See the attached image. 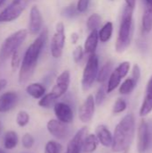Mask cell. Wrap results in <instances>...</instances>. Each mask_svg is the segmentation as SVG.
<instances>
[{
  "label": "cell",
  "mask_w": 152,
  "mask_h": 153,
  "mask_svg": "<svg viewBox=\"0 0 152 153\" xmlns=\"http://www.w3.org/2000/svg\"><path fill=\"white\" fill-rule=\"evenodd\" d=\"M98 145H99V141L96 135L90 134H88L85 138H83L82 149L85 153H92L97 150Z\"/></svg>",
  "instance_id": "cell-20"
},
{
  "label": "cell",
  "mask_w": 152,
  "mask_h": 153,
  "mask_svg": "<svg viewBox=\"0 0 152 153\" xmlns=\"http://www.w3.org/2000/svg\"><path fill=\"white\" fill-rule=\"evenodd\" d=\"M86 131H87V127L83 126L74 134V136L69 141V143L67 144L65 153L81 152V150L82 147V141H83Z\"/></svg>",
  "instance_id": "cell-15"
},
{
  "label": "cell",
  "mask_w": 152,
  "mask_h": 153,
  "mask_svg": "<svg viewBox=\"0 0 152 153\" xmlns=\"http://www.w3.org/2000/svg\"><path fill=\"white\" fill-rule=\"evenodd\" d=\"M7 85V81L5 79H0V92L6 87Z\"/></svg>",
  "instance_id": "cell-42"
},
{
  "label": "cell",
  "mask_w": 152,
  "mask_h": 153,
  "mask_svg": "<svg viewBox=\"0 0 152 153\" xmlns=\"http://www.w3.org/2000/svg\"><path fill=\"white\" fill-rule=\"evenodd\" d=\"M130 67H131L130 62L125 61V62L121 63L116 69V70L121 74V75L125 78V77L128 74V73H129V71H130Z\"/></svg>",
  "instance_id": "cell-36"
},
{
  "label": "cell",
  "mask_w": 152,
  "mask_h": 153,
  "mask_svg": "<svg viewBox=\"0 0 152 153\" xmlns=\"http://www.w3.org/2000/svg\"><path fill=\"white\" fill-rule=\"evenodd\" d=\"M30 122V115L25 110H21L16 116V124L20 127L26 126Z\"/></svg>",
  "instance_id": "cell-29"
},
{
  "label": "cell",
  "mask_w": 152,
  "mask_h": 153,
  "mask_svg": "<svg viewBox=\"0 0 152 153\" xmlns=\"http://www.w3.org/2000/svg\"><path fill=\"white\" fill-rule=\"evenodd\" d=\"M28 35V30L22 29L8 36L0 47V64L6 61L19 49Z\"/></svg>",
  "instance_id": "cell-4"
},
{
  "label": "cell",
  "mask_w": 152,
  "mask_h": 153,
  "mask_svg": "<svg viewBox=\"0 0 152 153\" xmlns=\"http://www.w3.org/2000/svg\"><path fill=\"white\" fill-rule=\"evenodd\" d=\"M135 119L132 114L125 116L115 128L113 134L112 151L114 152H122L125 151L132 143L134 137Z\"/></svg>",
  "instance_id": "cell-2"
},
{
  "label": "cell",
  "mask_w": 152,
  "mask_h": 153,
  "mask_svg": "<svg viewBox=\"0 0 152 153\" xmlns=\"http://www.w3.org/2000/svg\"><path fill=\"white\" fill-rule=\"evenodd\" d=\"M54 113L57 120L66 125L73 120V112L72 108L65 102H56L54 105Z\"/></svg>",
  "instance_id": "cell-11"
},
{
  "label": "cell",
  "mask_w": 152,
  "mask_h": 153,
  "mask_svg": "<svg viewBox=\"0 0 152 153\" xmlns=\"http://www.w3.org/2000/svg\"><path fill=\"white\" fill-rule=\"evenodd\" d=\"M4 1H5V0H0V6L4 3Z\"/></svg>",
  "instance_id": "cell-45"
},
{
  "label": "cell",
  "mask_w": 152,
  "mask_h": 153,
  "mask_svg": "<svg viewBox=\"0 0 152 153\" xmlns=\"http://www.w3.org/2000/svg\"><path fill=\"white\" fill-rule=\"evenodd\" d=\"M112 68H113V63L111 61L107 62L100 70H99L98 75H97V81L98 82L103 83L105 82L110 76L111 73H112Z\"/></svg>",
  "instance_id": "cell-25"
},
{
  "label": "cell",
  "mask_w": 152,
  "mask_h": 153,
  "mask_svg": "<svg viewBox=\"0 0 152 153\" xmlns=\"http://www.w3.org/2000/svg\"><path fill=\"white\" fill-rule=\"evenodd\" d=\"M62 152V146L56 141H49L47 143L45 146L44 153H61Z\"/></svg>",
  "instance_id": "cell-30"
},
{
  "label": "cell",
  "mask_w": 152,
  "mask_h": 153,
  "mask_svg": "<svg viewBox=\"0 0 152 153\" xmlns=\"http://www.w3.org/2000/svg\"><path fill=\"white\" fill-rule=\"evenodd\" d=\"M145 2H146V4H147V6L152 7V0H145Z\"/></svg>",
  "instance_id": "cell-43"
},
{
  "label": "cell",
  "mask_w": 152,
  "mask_h": 153,
  "mask_svg": "<svg viewBox=\"0 0 152 153\" xmlns=\"http://www.w3.org/2000/svg\"><path fill=\"white\" fill-rule=\"evenodd\" d=\"M137 83L138 82L133 77L127 78L126 80L124 81V82L119 87V92H120V94H122V95L130 94L131 92L133 91V90L135 89Z\"/></svg>",
  "instance_id": "cell-26"
},
{
  "label": "cell",
  "mask_w": 152,
  "mask_h": 153,
  "mask_svg": "<svg viewBox=\"0 0 152 153\" xmlns=\"http://www.w3.org/2000/svg\"><path fill=\"white\" fill-rule=\"evenodd\" d=\"M152 111V76L148 82L144 100L140 109V116L146 117Z\"/></svg>",
  "instance_id": "cell-17"
},
{
  "label": "cell",
  "mask_w": 152,
  "mask_h": 153,
  "mask_svg": "<svg viewBox=\"0 0 152 153\" xmlns=\"http://www.w3.org/2000/svg\"><path fill=\"white\" fill-rule=\"evenodd\" d=\"M65 43V25L63 22H59L56 25V31L51 39L50 52L54 58L61 57Z\"/></svg>",
  "instance_id": "cell-6"
},
{
  "label": "cell",
  "mask_w": 152,
  "mask_h": 153,
  "mask_svg": "<svg viewBox=\"0 0 152 153\" xmlns=\"http://www.w3.org/2000/svg\"><path fill=\"white\" fill-rule=\"evenodd\" d=\"M0 153H5V152H4V151H3L2 149H0Z\"/></svg>",
  "instance_id": "cell-46"
},
{
  "label": "cell",
  "mask_w": 152,
  "mask_h": 153,
  "mask_svg": "<svg viewBox=\"0 0 152 153\" xmlns=\"http://www.w3.org/2000/svg\"><path fill=\"white\" fill-rule=\"evenodd\" d=\"M26 92L33 99L39 100L46 93V88L39 82H33L26 87Z\"/></svg>",
  "instance_id": "cell-19"
},
{
  "label": "cell",
  "mask_w": 152,
  "mask_h": 153,
  "mask_svg": "<svg viewBox=\"0 0 152 153\" xmlns=\"http://www.w3.org/2000/svg\"><path fill=\"white\" fill-rule=\"evenodd\" d=\"M63 15L65 16V17H68V18H72L73 16H75L77 13H78V11L76 9V7H74L73 5H71V6H68V7H65L63 11Z\"/></svg>",
  "instance_id": "cell-38"
},
{
  "label": "cell",
  "mask_w": 152,
  "mask_h": 153,
  "mask_svg": "<svg viewBox=\"0 0 152 153\" xmlns=\"http://www.w3.org/2000/svg\"><path fill=\"white\" fill-rule=\"evenodd\" d=\"M48 133L57 140H64L69 134V128L66 124L57 119H50L47 124Z\"/></svg>",
  "instance_id": "cell-8"
},
{
  "label": "cell",
  "mask_w": 152,
  "mask_h": 153,
  "mask_svg": "<svg viewBox=\"0 0 152 153\" xmlns=\"http://www.w3.org/2000/svg\"><path fill=\"white\" fill-rule=\"evenodd\" d=\"M78 39H79V36H78V34H77L76 32L72 33V35H71V40H72V43H73V44H75V43L78 41Z\"/></svg>",
  "instance_id": "cell-41"
},
{
  "label": "cell",
  "mask_w": 152,
  "mask_h": 153,
  "mask_svg": "<svg viewBox=\"0 0 152 153\" xmlns=\"http://www.w3.org/2000/svg\"><path fill=\"white\" fill-rule=\"evenodd\" d=\"M19 137L16 132L14 131H7L4 136V146L6 150H13L18 144Z\"/></svg>",
  "instance_id": "cell-23"
},
{
  "label": "cell",
  "mask_w": 152,
  "mask_h": 153,
  "mask_svg": "<svg viewBox=\"0 0 152 153\" xmlns=\"http://www.w3.org/2000/svg\"><path fill=\"white\" fill-rule=\"evenodd\" d=\"M43 19L41 13L37 5H33L30 12L29 32L31 35H37L42 28Z\"/></svg>",
  "instance_id": "cell-13"
},
{
  "label": "cell",
  "mask_w": 152,
  "mask_h": 153,
  "mask_svg": "<svg viewBox=\"0 0 152 153\" xmlns=\"http://www.w3.org/2000/svg\"><path fill=\"white\" fill-rule=\"evenodd\" d=\"M150 141H151L150 126L145 120H142L138 129V143H137L138 152H146L150 145Z\"/></svg>",
  "instance_id": "cell-9"
},
{
  "label": "cell",
  "mask_w": 152,
  "mask_h": 153,
  "mask_svg": "<svg viewBox=\"0 0 152 153\" xmlns=\"http://www.w3.org/2000/svg\"><path fill=\"white\" fill-rule=\"evenodd\" d=\"M106 93H107V91H105V88L103 86L100 87L98 90V91L96 93V96L94 98V100H95V104L96 105L100 106L104 102V100L106 99Z\"/></svg>",
  "instance_id": "cell-34"
},
{
  "label": "cell",
  "mask_w": 152,
  "mask_h": 153,
  "mask_svg": "<svg viewBox=\"0 0 152 153\" xmlns=\"http://www.w3.org/2000/svg\"><path fill=\"white\" fill-rule=\"evenodd\" d=\"M95 135L99 141V143H101L106 148L111 147L112 143H113V135L109 129L104 126V125H99L96 127L95 129Z\"/></svg>",
  "instance_id": "cell-16"
},
{
  "label": "cell",
  "mask_w": 152,
  "mask_h": 153,
  "mask_svg": "<svg viewBox=\"0 0 152 153\" xmlns=\"http://www.w3.org/2000/svg\"><path fill=\"white\" fill-rule=\"evenodd\" d=\"M123 78L124 77L121 75V74L116 69H115L111 73V74H110V76L108 78V87H107V92L108 93H110L113 91H115L119 86V84H120V82H121V81H122Z\"/></svg>",
  "instance_id": "cell-22"
},
{
  "label": "cell",
  "mask_w": 152,
  "mask_h": 153,
  "mask_svg": "<svg viewBox=\"0 0 152 153\" xmlns=\"http://www.w3.org/2000/svg\"><path fill=\"white\" fill-rule=\"evenodd\" d=\"M99 39L98 30H91L84 43V48H83L84 53H86L88 55L94 54L96 52V49H97V47L99 44Z\"/></svg>",
  "instance_id": "cell-18"
},
{
  "label": "cell",
  "mask_w": 152,
  "mask_h": 153,
  "mask_svg": "<svg viewBox=\"0 0 152 153\" xmlns=\"http://www.w3.org/2000/svg\"><path fill=\"white\" fill-rule=\"evenodd\" d=\"M132 77L138 82L140 78H141V69L139 67L138 65H134L133 68V72H132Z\"/></svg>",
  "instance_id": "cell-39"
},
{
  "label": "cell",
  "mask_w": 152,
  "mask_h": 153,
  "mask_svg": "<svg viewBox=\"0 0 152 153\" xmlns=\"http://www.w3.org/2000/svg\"><path fill=\"white\" fill-rule=\"evenodd\" d=\"M22 0H12V3L13 4H21Z\"/></svg>",
  "instance_id": "cell-44"
},
{
  "label": "cell",
  "mask_w": 152,
  "mask_h": 153,
  "mask_svg": "<svg viewBox=\"0 0 152 153\" xmlns=\"http://www.w3.org/2000/svg\"><path fill=\"white\" fill-rule=\"evenodd\" d=\"M99 62L98 56L95 53L90 55L86 65L83 69L82 78V87L84 91H89L96 81L99 73Z\"/></svg>",
  "instance_id": "cell-5"
},
{
  "label": "cell",
  "mask_w": 152,
  "mask_h": 153,
  "mask_svg": "<svg viewBox=\"0 0 152 153\" xmlns=\"http://www.w3.org/2000/svg\"><path fill=\"white\" fill-rule=\"evenodd\" d=\"M83 55H84V50H83V48L82 46H77L74 49H73V61L78 64L82 61V57H83Z\"/></svg>",
  "instance_id": "cell-35"
},
{
  "label": "cell",
  "mask_w": 152,
  "mask_h": 153,
  "mask_svg": "<svg viewBox=\"0 0 152 153\" xmlns=\"http://www.w3.org/2000/svg\"><path fill=\"white\" fill-rule=\"evenodd\" d=\"M18 94L14 91H7L0 96V113L12 110L18 103Z\"/></svg>",
  "instance_id": "cell-14"
},
{
  "label": "cell",
  "mask_w": 152,
  "mask_h": 153,
  "mask_svg": "<svg viewBox=\"0 0 152 153\" xmlns=\"http://www.w3.org/2000/svg\"><path fill=\"white\" fill-rule=\"evenodd\" d=\"M34 137L30 134H25L22 137V145L25 149H30L34 145Z\"/></svg>",
  "instance_id": "cell-32"
},
{
  "label": "cell",
  "mask_w": 152,
  "mask_h": 153,
  "mask_svg": "<svg viewBox=\"0 0 152 153\" xmlns=\"http://www.w3.org/2000/svg\"><path fill=\"white\" fill-rule=\"evenodd\" d=\"M70 72L65 70L58 75L52 91H50L56 99L62 97L68 90L70 85Z\"/></svg>",
  "instance_id": "cell-10"
},
{
  "label": "cell",
  "mask_w": 152,
  "mask_h": 153,
  "mask_svg": "<svg viewBox=\"0 0 152 153\" xmlns=\"http://www.w3.org/2000/svg\"><path fill=\"white\" fill-rule=\"evenodd\" d=\"M112 1H113V0H112Z\"/></svg>",
  "instance_id": "cell-48"
},
{
  "label": "cell",
  "mask_w": 152,
  "mask_h": 153,
  "mask_svg": "<svg viewBox=\"0 0 152 153\" xmlns=\"http://www.w3.org/2000/svg\"><path fill=\"white\" fill-rule=\"evenodd\" d=\"M142 29L143 34H148L152 30V7L146 6L142 21Z\"/></svg>",
  "instance_id": "cell-21"
},
{
  "label": "cell",
  "mask_w": 152,
  "mask_h": 153,
  "mask_svg": "<svg viewBox=\"0 0 152 153\" xmlns=\"http://www.w3.org/2000/svg\"><path fill=\"white\" fill-rule=\"evenodd\" d=\"M113 23L111 22H106L103 27L100 29L99 31H98L99 33V39L103 42V43H106L108 42L111 37H112V34H113Z\"/></svg>",
  "instance_id": "cell-24"
},
{
  "label": "cell",
  "mask_w": 152,
  "mask_h": 153,
  "mask_svg": "<svg viewBox=\"0 0 152 153\" xmlns=\"http://www.w3.org/2000/svg\"><path fill=\"white\" fill-rule=\"evenodd\" d=\"M1 131H2V125H1V123H0V133H1Z\"/></svg>",
  "instance_id": "cell-47"
},
{
  "label": "cell",
  "mask_w": 152,
  "mask_h": 153,
  "mask_svg": "<svg viewBox=\"0 0 152 153\" xmlns=\"http://www.w3.org/2000/svg\"><path fill=\"white\" fill-rule=\"evenodd\" d=\"M127 108V104H126V101L122 99V98H119L116 100L115 104H114V107H113V112L115 114H119V113H122L124 112Z\"/></svg>",
  "instance_id": "cell-31"
},
{
  "label": "cell",
  "mask_w": 152,
  "mask_h": 153,
  "mask_svg": "<svg viewBox=\"0 0 152 153\" xmlns=\"http://www.w3.org/2000/svg\"><path fill=\"white\" fill-rule=\"evenodd\" d=\"M47 40V30L44 29L35 40L29 46L21 62L18 80L20 84L26 83L32 76L37 66L39 57Z\"/></svg>",
  "instance_id": "cell-1"
},
{
  "label": "cell",
  "mask_w": 152,
  "mask_h": 153,
  "mask_svg": "<svg viewBox=\"0 0 152 153\" xmlns=\"http://www.w3.org/2000/svg\"><path fill=\"white\" fill-rule=\"evenodd\" d=\"M95 107L96 104L94 97L90 94L86 98V100L79 108V119L81 120V122L87 124L92 119L95 113Z\"/></svg>",
  "instance_id": "cell-7"
},
{
  "label": "cell",
  "mask_w": 152,
  "mask_h": 153,
  "mask_svg": "<svg viewBox=\"0 0 152 153\" xmlns=\"http://www.w3.org/2000/svg\"><path fill=\"white\" fill-rule=\"evenodd\" d=\"M21 57H20V54L19 51H15L12 56H11V67L13 72H15L21 65Z\"/></svg>",
  "instance_id": "cell-33"
},
{
  "label": "cell",
  "mask_w": 152,
  "mask_h": 153,
  "mask_svg": "<svg viewBox=\"0 0 152 153\" xmlns=\"http://www.w3.org/2000/svg\"><path fill=\"white\" fill-rule=\"evenodd\" d=\"M101 16L98 13H93L91 14L88 20H87V28L90 31L94 30H98V28L99 27L100 23H101Z\"/></svg>",
  "instance_id": "cell-28"
},
{
  "label": "cell",
  "mask_w": 152,
  "mask_h": 153,
  "mask_svg": "<svg viewBox=\"0 0 152 153\" xmlns=\"http://www.w3.org/2000/svg\"><path fill=\"white\" fill-rule=\"evenodd\" d=\"M23 8L22 4L12 3L0 13V22H11L15 21L22 13Z\"/></svg>",
  "instance_id": "cell-12"
},
{
  "label": "cell",
  "mask_w": 152,
  "mask_h": 153,
  "mask_svg": "<svg viewBox=\"0 0 152 153\" xmlns=\"http://www.w3.org/2000/svg\"><path fill=\"white\" fill-rule=\"evenodd\" d=\"M89 4H90V0H78L77 5H76V9L78 13H85L88 10Z\"/></svg>",
  "instance_id": "cell-37"
},
{
  "label": "cell",
  "mask_w": 152,
  "mask_h": 153,
  "mask_svg": "<svg viewBox=\"0 0 152 153\" xmlns=\"http://www.w3.org/2000/svg\"><path fill=\"white\" fill-rule=\"evenodd\" d=\"M125 3H126L127 7L134 9L135 4H136V0H125Z\"/></svg>",
  "instance_id": "cell-40"
},
{
  "label": "cell",
  "mask_w": 152,
  "mask_h": 153,
  "mask_svg": "<svg viewBox=\"0 0 152 153\" xmlns=\"http://www.w3.org/2000/svg\"><path fill=\"white\" fill-rule=\"evenodd\" d=\"M56 100L57 99L51 92H49L47 94H45L42 98L39 99V106L45 108H50L51 107H54L55 103L56 102Z\"/></svg>",
  "instance_id": "cell-27"
},
{
  "label": "cell",
  "mask_w": 152,
  "mask_h": 153,
  "mask_svg": "<svg viewBox=\"0 0 152 153\" xmlns=\"http://www.w3.org/2000/svg\"><path fill=\"white\" fill-rule=\"evenodd\" d=\"M133 9L126 7L123 13L118 36L116 42V51L118 53L124 52L132 41L133 32Z\"/></svg>",
  "instance_id": "cell-3"
}]
</instances>
